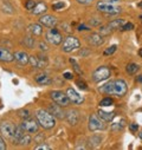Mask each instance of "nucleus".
<instances>
[{
  "label": "nucleus",
  "instance_id": "nucleus-24",
  "mask_svg": "<svg viewBox=\"0 0 142 150\" xmlns=\"http://www.w3.org/2000/svg\"><path fill=\"white\" fill-rule=\"evenodd\" d=\"M138 69H140V66H138L137 64H135V63H130V64H128L126 71H127L129 74H135V73L138 71Z\"/></svg>",
  "mask_w": 142,
  "mask_h": 150
},
{
  "label": "nucleus",
  "instance_id": "nucleus-4",
  "mask_svg": "<svg viewBox=\"0 0 142 150\" xmlns=\"http://www.w3.org/2000/svg\"><path fill=\"white\" fill-rule=\"evenodd\" d=\"M110 74H111V72H110V69L109 67H107V66H99L92 73V81L95 83L103 82L105 79H108L110 77Z\"/></svg>",
  "mask_w": 142,
  "mask_h": 150
},
{
  "label": "nucleus",
  "instance_id": "nucleus-34",
  "mask_svg": "<svg viewBox=\"0 0 142 150\" xmlns=\"http://www.w3.org/2000/svg\"><path fill=\"white\" fill-rule=\"evenodd\" d=\"M133 28H134V25L131 23H127V24H124V25L121 26V31H130Z\"/></svg>",
  "mask_w": 142,
  "mask_h": 150
},
{
  "label": "nucleus",
  "instance_id": "nucleus-18",
  "mask_svg": "<svg viewBox=\"0 0 142 150\" xmlns=\"http://www.w3.org/2000/svg\"><path fill=\"white\" fill-rule=\"evenodd\" d=\"M14 60H16L17 63H19L20 65H25V64L28 63L30 57L27 56L26 52H24V51H19V52H16V53H14Z\"/></svg>",
  "mask_w": 142,
  "mask_h": 150
},
{
  "label": "nucleus",
  "instance_id": "nucleus-22",
  "mask_svg": "<svg viewBox=\"0 0 142 150\" xmlns=\"http://www.w3.org/2000/svg\"><path fill=\"white\" fill-rule=\"evenodd\" d=\"M24 135H25L24 129H23L21 127H16V129H14V134H13V137H12L13 142H14L16 144H18L19 141H20V138H21Z\"/></svg>",
  "mask_w": 142,
  "mask_h": 150
},
{
  "label": "nucleus",
  "instance_id": "nucleus-33",
  "mask_svg": "<svg viewBox=\"0 0 142 150\" xmlns=\"http://www.w3.org/2000/svg\"><path fill=\"white\" fill-rule=\"evenodd\" d=\"M116 49H117V46H116V45H111L110 47H108V49H107V50L104 51V54H105V56H108V54H113V53L116 51Z\"/></svg>",
  "mask_w": 142,
  "mask_h": 150
},
{
  "label": "nucleus",
  "instance_id": "nucleus-10",
  "mask_svg": "<svg viewBox=\"0 0 142 150\" xmlns=\"http://www.w3.org/2000/svg\"><path fill=\"white\" fill-rule=\"evenodd\" d=\"M14 129H16V127L11 122H7V121L3 122L1 124H0V132H1V135L6 138H12L13 137Z\"/></svg>",
  "mask_w": 142,
  "mask_h": 150
},
{
  "label": "nucleus",
  "instance_id": "nucleus-29",
  "mask_svg": "<svg viewBox=\"0 0 142 150\" xmlns=\"http://www.w3.org/2000/svg\"><path fill=\"white\" fill-rule=\"evenodd\" d=\"M30 64L33 66V67H36V69H38V57H34V56H31L30 57Z\"/></svg>",
  "mask_w": 142,
  "mask_h": 150
},
{
  "label": "nucleus",
  "instance_id": "nucleus-3",
  "mask_svg": "<svg viewBox=\"0 0 142 150\" xmlns=\"http://www.w3.org/2000/svg\"><path fill=\"white\" fill-rule=\"evenodd\" d=\"M97 10L104 14H110V16H115L119 14L121 12V8L116 5H114L113 3H108V1H99L96 5Z\"/></svg>",
  "mask_w": 142,
  "mask_h": 150
},
{
  "label": "nucleus",
  "instance_id": "nucleus-6",
  "mask_svg": "<svg viewBox=\"0 0 142 150\" xmlns=\"http://www.w3.org/2000/svg\"><path fill=\"white\" fill-rule=\"evenodd\" d=\"M46 39L52 45H60L62 42H63V35L57 28L51 27L46 33Z\"/></svg>",
  "mask_w": 142,
  "mask_h": 150
},
{
  "label": "nucleus",
  "instance_id": "nucleus-21",
  "mask_svg": "<svg viewBox=\"0 0 142 150\" xmlns=\"http://www.w3.org/2000/svg\"><path fill=\"white\" fill-rule=\"evenodd\" d=\"M97 115H98L103 121H105V122H110V121H113V118L115 117L114 112H107V111H104V110H98Z\"/></svg>",
  "mask_w": 142,
  "mask_h": 150
},
{
  "label": "nucleus",
  "instance_id": "nucleus-17",
  "mask_svg": "<svg viewBox=\"0 0 142 150\" xmlns=\"http://www.w3.org/2000/svg\"><path fill=\"white\" fill-rule=\"evenodd\" d=\"M14 59V54H12L7 49L0 47V62L4 63H10Z\"/></svg>",
  "mask_w": 142,
  "mask_h": 150
},
{
  "label": "nucleus",
  "instance_id": "nucleus-39",
  "mask_svg": "<svg viewBox=\"0 0 142 150\" xmlns=\"http://www.w3.org/2000/svg\"><path fill=\"white\" fill-rule=\"evenodd\" d=\"M52 7H53V10L58 11L59 8H63V7H64V4H63V3H57V4H55Z\"/></svg>",
  "mask_w": 142,
  "mask_h": 150
},
{
  "label": "nucleus",
  "instance_id": "nucleus-35",
  "mask_svg": "<svg viewBox=\"0 0 142 150\" xmlns=\"http://www.w3.org/2000/svg\"><path fill=\"white\" fill-rule=\"evenodd\" d=\"M76 84L78 85V88H80L81 90H87V89H88L87 84H85L83 81H77V82H76Z\"/></svg>",
  "mask_w": 142,
  "mask_h": 150
},
{
  "label": "nucleus",
  "instance_id": "nucleus-43",
  "mask_svg": "<svg viewBox=\"0 0 142 150\" xmlns=\"http://www.w3.org/2000/svg\"><path fill=\"white\" fill-rule=\"evenodd\" d=\"M39 47H40V50H43V51H46V50H48V46H46L44 43H40V44H39Z\"/></svg>",
  "mask_w": 142,
  "mask_h": 150
},
{
  "label": "nucleus",
  "instance_id": "nucleus-48",
  "mask_svg": "<svg viewBox=\"0 0 142 150\" xmlns=\"http://www.w3.org/2000/svg\"><path fill=\"white\" fill-rule=\"evenodd\" d=\"M140 137H141V138H142V132H141V135H140Z\"/></svg>",
  "mask_w": 142,
  "mask_h": 150
},
{
  "label": "nucleus",
  "instance_id": "nucleus-23",
  "mask_svg": "<svg viewBox=\"0 0 142 150\" xmlns=\"http://www.w3.org/2000/svg\"><path fill=\"white\" fill-rule=\"evenodd\" d=\"M123 23H124V20H123V19H116V20H113L111 23H109L107 26H108V27H109V30L113 32V31H115V30L121 28V26L123 25Z\"/></svg>",
  "mask_w": 142,
  "mask_h": 150
},
{
  "label": "nucleus",
  "instance_id": "nucleus-19",
  "mask_svg": "<svg viewBox=\"0 0 142 150\" xmlns=\"http://www.w3.org/2000/svg\"><path fill=\"white\" fill-rule=\"evenodd\" d=\"M36 82H37L38 84H40V85H49V84L52 83L51 78L48 76V74H45V73L37 74V76H36Z\"/></svg>",
  "mask_w": 142,
  "mask_h": 150
},
{
  "label": "nucleus",
  "instance_id": "nucleus-2",
  "mask_svg": "<svg viewBox=\"0 0 142 150\" xmlns=\"http://www.w3.org/2000/svg\"><path fill=\"white\" fill-rule=\"evenodd\" d=\"M36 117H37V122L39 123V125L44 129H52L56 125V118L50 111L39 109L36 112Z\"/></svg>",
  "mask_w": 142,
  "mask_h": 150
},
{
  "label": "nucleus",
  "instance_id": "nucleus-14",
  "mask_svg": "<svg viewBox=\"0 0 142 150\" xmlns=\"http://www.w3.org/2000/svg\"><path fill=\"white\" fill-rule=\"evenodd\" d=\"M49 111L51 112V114L55 116V117H57V118H59V120H64L65 117H66V114L62 110V106L60 105H50L49 106Z\"/></svg>",
  "mask_w": 142,
  "mask_h": 150
},
{
  "label": "nucleus",
  "instance_id": "nucleus-47",
  "mask_svg": "<svg viewBox=\"0 0 142 150\" xmlns=\"http://www.w3.org/2000/svg\"><path fill=\"white\" fill-rule=\"evenodd\" d=\"M137 81H138V82H142V76H138V78H137Z\"/></svg>",
  "mask_w": 142,
  "mask_h": 150
},
{
  "label": "nucleus",
  "instance_id": "nucleus-11",
  "mask_svg": "<svg viewBox=\"0 0 142 150\" xmlns=\"http://www.w3.org/2000/svg\"><path fill=\"white\" fill-rule=\"evenodd\" d=\"M85 40H87L88 44H90L92 46H101L104 43V39H103L102 34H98V33H91V34L87 35Z\"/></svg>",
  "mask_w": 142,
  "mask_h": 150
},
{
  "label": "nucleus",
  "instance_id": "nucleus-9",
  "mask_svg": "<svg viewBox=\"0 0 142 150\" xmlns=\"http://www.w3.org/2000/svg\"><path fill=\"white\" fill-rule=\"evenodd\" d=\"M38 124L39 123H37V122H36L34 120H32V118H26V120H24L21 122L20 127L27 134H36V132L38 131Z\"/></svg>",
  "mask_w": 142,
  "mask_h": 150
},
{
  "label": "nucleus",
  "instance_id": "nucleus-7",
  "mask_svg": "<svg viewBox=\"0 0 142 150\" xmlns=\"http://www.w3.org/2000/svg\"><path fill=\"white\" fill-rule=\"evenodd\" d=\"M51 98L53 99V102H55L56 104H58V105H60V106H63V108H64V106H67V105L70 104V102H71L66 93H64V92H62V91H58V90L51 92Z\"/></svg>",
  "mask_w": 142,
  "mask_h": 150
},
{
  "label": "nucleus",
  "instance_id": "nucleus-12",
  "mask_svg": "<svg viewBox=\"0 0 142 150\" xmlns=\"http://www.w3.org/2000/svg\"><path fill=\"white\" fill-rule=\"evenodd\" d=\"M66 95L70 98V100L72 102V103H75V104H82L84 102V98L80 93H77L72 88H69L66 90Z\"/></svg>",
  "mask_w": 142,
  "mask_h": 150
},
{
  "label": "nucleus",
  "instance_id": "nucleus-16",
  "mask_svg": "<svg viewBox=\"0 0 142 150\" xmlns=\"http://www.w3.org/2000/svg\"><path fill=\"white\" fill-rule=\"evenodd\" d=\"M46 10H48L46 4H45L44 1H38V3H36V5H34V7L32 8L31 13L34 14V16H39V14L45 13Z\"/></svg>",
  "mask_w": 142,
  "mask_h": 150
},
{
  "label": "nucleus",
  "instance_id": "nucleus-15",
  "mask_svg": "<svg viewBox=\"0 0 142 150\" xmlns=\"http://www.w3.org/2000/svg\"><path fill=\"white\" fill-rule=\"evenodd\" d=\"M67 122L71 124V125H76L78 123V118H80V115H78V111L77 110H70L66 112V117Z\"/></svg>",
  "mask_w": 142,
  "mask_h": 150
},
{
  "label": "nucleus",
  "instance_id": "nucleus-32",
  "mask_svg": "<svg viewBox=\"0 0 142 150\" xmlns=\"http://www.w3.org/2000/svg\"><path fill=\"white\" fill-rule=\"evenodd\" d=\"M34 5H36V1H33V0H27L26 1V4H25V8L27 10V11H32V8L34 7Z\"/></svg>",
  "mask_w": 142,
  "mask_h": 150
},
{
  "label": "nucleus",
  "instance_id": "nucleus-28",
  "mask_svg": "<svg viewBox=\"0 0 142 150\" xmlns=\"http://www.w3.org/2000/svg\"><path fill=\"white\" fill-rule=\"evenodd\" d=\"M24 44H25L27 47H33V45H34V39L32 38V37H26V38L24 39Z\"/></svg>",
  "mask_w": 142,
  "mask_h": 150
},
{
  "label": "nucleus",
  "instance_id": "nucleus-45",
  "mask_svg": "<svg viewBox=\"0 0 142 150\" xmlns=\"http://www.w3.org/2000/svg\"><path fill=\"white\" fill-rule=\"evenodd\" d=\"M104 1H108V3H113V4H115V3H119L120 0H104Z\"/></svg>",
  "mask_w": 142,
  "mask_h": 150
},
{
  "label": "nucleus",
  "instance_id": "nucleus-42",
  "mask_svg": "<svg viewBox=\"0 0 142 150\" xmlns=\"http://www.w3.org/2000/svg\"><path fill=\"white\" fill-rule=\"evenodd\" d=\"M90 28L89 27H87L85 25H80L78 26V31H89Z\"/></svg>",
  "mask_w": 142,
  "mask_h": 150
},
{
  "label": "nucleus",
  "instance_id": "nucleus-25",
  "mask_svg": "<svg viewBox=\"0 0 142 150\" xmlns=\"http://www.w3.org/2000/svg\"><path fill=\"white\" fill-rule=\"evenodd\" d=\"M30 142H31V137H30V135L27 132H25V135L20 138V141H19L18 144H20V145H27Z\"/></svg>",
  "mask_w": 142,
  "mask_h": 150
},
{
  "label": "nucleus",
  "instance_id": "nucleus-8",
  "mask_svg": "<svg viewBox=\"0 0 142 150\" xmlns=\"http://www.w3.org/2000/svg\"><path fill=\"white\" fill-rule=\"evenodd\" d=\"M104 122L105 121H103L98 115H91L89 118V130H91V131L103 130L105 128Z\"/></svg>",
  "mask_w": 142,
  "mask_h": 150
},
{
  "label": "nucleus",
  "instance_id": "nucleus-36",
  "mask_svg": "<svg viewBox=\"0 0 142 150\" xmlns=\"http://www.w3.org/2000/svg\"><path fill=\"white\" fill-rule=\"evenodd\" d=\"M36 150H40V149H44V150H50L51 148H50V145H48V144H39V145H37L34 148Z\"/></svg>",
  "mask_w": 142,
  "mask_h": 150
},
{
  "label": "nucleus",
  "instance_id": "nucleus-31",
  "mask_svg": "<svg viewBox=\"0 0 142 150\" xmlns=\"http://www.w3.org/2000/svg\"><path fill=\"white\" fill-rule=\"evenodd\" d=\"M18 115H19V117H21L24 120L30 118V112L27 110H20V111H18Z\"/></svg>",
  "mask_w": 142,
  "mask_h": 150
},
{
  "label": "nucleus",
  "instance_id": "nucleus-30",
  "mask_svg": "<svg viewBox=\"0 0 142 150\" xmlns=\"http://www.w3.org/2000/svg\"><path fill=\"white\" fill-rule=\"evenodd\" d=\"M70 63H71V64H72V66H74V70H75V71H76L77 73H80V74L82 73V70H81L80 65L77 64V62H76L75 59H70Z\"/></svg>",
  "mask_w": 142,
  "mask_h": 150
},
{
  "label": "nucleus",
  "instance_id": "nucleus-20",
  "mask_svg": "<svg viewBox=\"0 0 142 150\" xmlns=\"http://www.w3.org/2000/svg\"><path fill=\"white\" fill-rule=\"evenodd\" d=\"M27 31L32 35H40L43 33V27L40 25H38V24H31L27 27Z\"/></svg>",
  "mask_w": 142,
  "mask_h": 150
},
{
  "label": "nucleus",
  "instance_id": "nucleus-44",
  "mask_svg": "<svg viewBox=\"0 0 142 150\" xmlns=\"http://www.w3.org/2000/svg\"><path fill=\"white\" fill-rule=\"evenodd\" d=\"M96 20H97V19H91V20H90V23H91L92 25H98V24H99V21H96Z\"/></svg>",
  "mask_w": 142,
  "mask_h": 150
},
{
  "label": "nucleus",
  "instance_id": "nucleus-1",
  "mask_svg": "<svg viewBox=\"0 0 142 150\" xmlns=\"http://www.w3.org/2000/svg\"><path fill=\"white\" fill-rule=\"evenodd\" d=\"M127 90H128V86H127L126 82L122 79L109 82L99 88L101 92H103L105 95H114L117 97H123L127 93Z\"/></svg>",
  "mask_w": 142,
  "mask_h": 150
},
{
  "label": "nucleus",
  "instance_id": "nucleus-27",
  "mask_svg": "<svg viewBox=\"0 0 142 150\" xmlns=\"http://www.w3.org/2000/svg\"><path fill=\"white\" fill-rule=\"evenodd\" d=\"M48 65V60L45 57H38V69H44Z\"/></svg>",
  "mask_w": 142,
  "mask_h": 150
},
{
  "label": "nucleus",
  "instance_id": "nucleus-5",
  "mask_svg": "<svg viewBox=\"0 0 142 150\" xmlns=\"http://www.w3.org/2000/svg\"><path fill=\"white\" fill-rule=\"evenodd\" d=\"M81 46V43L78 40V38L76 37H72V35H69L63 40L62 43V51L64 52H71L76 49H78Z\"/></svg>",
  "mask_w": 142,
  "mask_h": 150
},
{
  "label": "nucleus",
  "instance_id": "nucleus-40",
  "mask_svg": "<svg viewBox=\"0 0 142 150\" xmlns=\"http://www.w3.org/2000/svg\"><path fill=\"white\" fill-rule=\"evenodd\" d=\"M129 129H130V131L135 132V131H137V129H138V125H137V124H135V123H131V124L129 125Z\"/></svg>",
  "mask_w": 142,
  "mask_h": 150
},
{
  "label": "nucleus",
  "instance_id": "nucleus-26",
  "mask_svg": "<svg viewBox=\"0 0 142 150\" xmlns=\"http://www.w3.org/2000/svg\"><path fill=\"white\" fill-rule=\"evenodd\" d=\"M113 103L114 102L110 97H105L99 102V106H110V105H113Z\"/></svg>",
  "mask_w": 142,
  "mask_h": 150
},
{
  "label": "nucleus",
  "instance_id": "nucleus-46",
  "mask_svg": "<svg viewBox=\"0 0 142 150\" xmlns=\"http://www.w3.org/2000/svg\"><path fill=\"white\" fill-rule=\"evenodd\" d=\"M138 54H140V57L142 58V49H140V51H138Z\"/></svg>",
  "mask_w": 142,
  "mask_h": 150
},
{
  "label": "nucleus",
  "instance_id": "nucleus-37",
  "mask_svg": "<svg viewBox=\"0 0 142 150\" xmlns=\"http://www.w3.org/2000/svg\"><path fill=\"white\" fill-rule=\"evenodd\" d=\"M94 0H77V3L81 5H91Z\"/></svg>",
  "mask_w": 142,
  "mask_h": 150
},
{
  "label": "nucleus",
  "instance_id": "nucleus-41",
  "mask_svg": "<svg viewBox=\"0 0 142 150\" xmlns=\"http://www.w3.org/2000/svg\"><path fill=\"white\" fill-rule=\"evenodd\" d=\"M4 149H6V144H5L4 139L0 137V150H4Z\"/></svg>",
  "mask_w": 142,
  "mask_h": 150
},
{
  "label": "nucleus",
  "instance_id": "nucleus-38",
  "mask_svg": "<svg viewBox=\"0 0 142 150\" xmlns=\"http://www.w3.org/2000/svg\"><path fill=\"white\" fill-rule=\"evenodd\" d=\"M63 77H64L65 79H72V78H74V76H72V73H71V72H64Z\"/></svg>",
  "mask_w": 142,
  "mask_h": 150
},
{
  "label": "nucleus",
  "instance_id": "nucleus-13",
  "mask_svg": "<svg viewBox=\"0 0 142 150\" xmlns=\"http://www.w3.org/2000/svg\"><path fill=\"white\" fill-rule=\"evenodd\" d=\"M39 24L46 27H55L57 25V19L52 16H42L39 18Z\"/></svg>",
  "mask_w": 142,
  "mask_h": 150
}]
</instances>
